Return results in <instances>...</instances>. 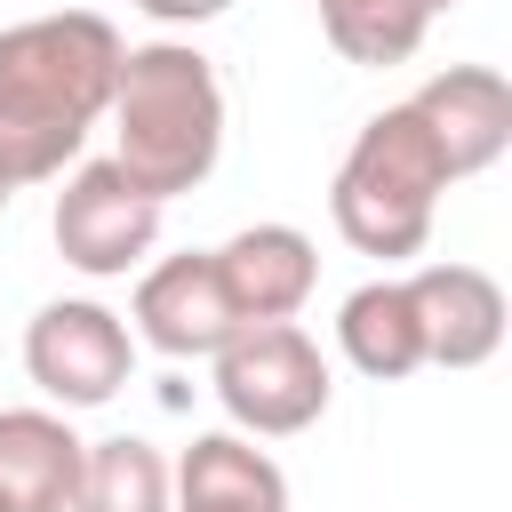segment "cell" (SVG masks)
<instances>
[{"mask_svg": "<svg viewBox=\"0 0 512 512\" xmlns=\"http://www.w3.org/2000/svg\"><path fill=\"white\" fill-rule=\"evenodd\" d=\"M120 24L96 8H48L0 32V176L8 192L24 184H56L88 128L112 112V80H120Z\"/></svg>", "mask_w": 512, "mask_h": 512, "instance_id": "cell-1", "label": "cell"}, {"mask_svg": "<svg viewBox=\"0 0 512 512\" xmlns=\"http://www.w3.org/2000/svg\"><path fill=\"white\" fill-rule=\"evenodd\" d=\"M112 168L152 192L160 208L176 192H200L224 160V80L192 40H144L120 56L112 80Z\"/></svg>", "mask_w": 512, "mask_h": 512, "instance_id": "cell-2", "label": "cell"}, {"mask_svg": "<svg viewBox=\"0 0 512 512\" xmlns=\"http://www.w3.org/2000/svg\"><path fill=\"white\" fill-rule=\"evenodd\" d=\"M440 192H448V168L432 152V136L416 128L408 104H384L376 120H360V136L344 144L336 160V184H328V216L336 232L360 248V256H416L432 240V216H440Z\"/></svg>", "mask_w": 512, "mask_h": 512, "instance_id": "cell-3", "label": "cell"}, {"mask_svg": "<svg viewBox=\"0 0 512 512\" xmlns=\"http://www.w3.org/2000/svg\"><path fill=\"white\" fill-rule=\"evenodd\" d=\"M216 368V400L224 416L240 424V440H288V432H312L328 416V352L296 328V320H256V328H232L224 352L208 360Z\"/></svg>", "mask_w": 512, "mask_h": 512, "instance_id": "cell-4", "label": "cell"}, {"mask_svg": "<svg viewBox=\"0 0 512 512\" xmlns=\"http://www.w3.org/2000/svg\"><path fill=\"white\" fill-rule=\"evenodd\" d=\"M136 368V336L96 296H56L24 320V376L48 392V408H104Z\"/></svg>", "mask_w": 512, "mask_h": 512, "instance_id": "cell-5", "label": "cell"}, {"mask_svg": "<svg viewBox=\"0 0 512 512\" xmlns=\"http://www.w3.org/2000/svg\"><path fill=\"white\" fill-rule=\"evenodd\" d=\"M48 232H56V256H64L72 272H88V280H128V272L152 256V240H160V200L136 192L112 160H80V168L64 176V192H56Z\"/></svg>", "mask_w": 512, "mask_h": 512, "instance_id": "cell-6", "label": "cell"}, {"mask_svg": "<svg viewBox=\"0 0 512 512\" xmlns=\"http://www.w3.org/2000/svg\"><path fill=\"white\" fill-rule=\"evenodd\" d=\"M128 320H136L128 336H136V344H152V352H168V360H216V352H224V336L240 328V312H232V296H224V280H216V256H208V248H184V256L144 264Z\"/></svg>", "mask_w": 512, "mask_h": 512, "instance_id": "cell-7", "label": "cell"}, {"mask_svg": "<svg viewBox=\"0 0 512 512\" xmlns=\"http://www.w3.org/2000/svg\"><path fill=\"white\" fill-rule=\"evenodd\" d=\"M408 112H416V128L432 136L448 184L496 168L504 144H512V88H504L496 64H448V72H432V80L408 96Z\"/></svg>", "mask_w": 512, "mask_h": 512, "instance_id": "cell-8", "label": "cell"}, {"mask_svg": "<svg viewBox=\"0 0 512 512\" xmlns=\"http://www.w3.org/2000/svg\"><path fill=\"white\" fill-rule=\"evenodd\" d=\"M208 256H216V280H224L240 328H256V320H296V312L312 304V288H320V248H312V232H296V224H240V232H232L224 248H208Z\"/></svg>", "mask_w": 512, "mask_h": 512, "instance_id": "cell-9", "label": "cell"}, {"mask_svg": "<svg viewBox=\"0 0 512 512\" xmlns=\"http://www.w3.org/2000/svg\"><path fill=\"white\" fill-rule=\"evenodd\" d=\"M416 328H424V368H480L504 344V288L480 264H424L408 272Z\"/></svg>", "mask_w": 512, "mask_h": 512, "instance_id": "cell-10", "label": "cell"}, {"mask_svg": "<svg viewBox=\"0 0 512 512\" xmlns=\"http://www.w3.org/2000/svg\"><path fill=\"white\" fill-rule=\"evenodd\" d=\"M168 480V512H288V472L240 432H200L168 464Z\"/></svg>", "mask_w": 512, "mask_h": 512, "instance_id": "cell-11", "label": "cell"}, {"mask_svg": "<svg viewBox=\"0 0 512 512\" xmlns=\"http://www.w3.org/2000/svg\"><path fill=\"white\" fill-rule=\"evenodd\" d=\"M80 448L64 408H0V512H64Z\"/></svg>", "mask_w": 512, "mask_h": 512, "instance_id": "cell-12", "label": "cell"}, {"mask_svg": "<svg viewBox=\"0 0 512 512\" xmlns=\"http://www.w3.org/2000/svg\"><path fill=\"white\" fill-rule=\"evenodd\" d=\"M336 344H344V360L360 368V376H376V384H400V376H416L424 368V328H416V296H408V280H360L344 304H336Z\"/></svg>", "mask_w": 512, "mask_h": 512, "instance_id": "cell-13", "label": "cell"}, {"mask_svg": "<svg viewBox=\"0 0 512 512\" xmlns=\"http://www.w3.org/2000/svg\"><path fill=\"white\" fill-rule=\"evenodd\" d=\"M168 496H176L168 456L136 432H112V440L80 448V480H72L64 512H168Z\"/></svg>", "mask_w": 512, "mask_h": 512, "instance_id": "cell-14", "label": "cell"}, {"mask_svg": "<svg viewBox=\"0 0 512 512\" xmlns=\"http://www.w3.org/2000/svg\"><path fill=\"white\" fill-rule=\"evenodd\" d=\"M312 8L344 64H408L432 32L424 0H312Z\"/></svg>", "mask_w": 512, "mask_h": 512, "instance_id": "cell-15", "label": "cell"}, {"mask_svg": "<svg viewBox=\"0 0 512 512\" xmlns=\"http://www.w3.org/2000/svg\"><path fill=\"white\" fill-rule=\"evenodd\" d=\"M152 24H208V16H224L232 0H136Z\"/></svg>", "mask_w": 512, "mask_h": 512, "instance_id": "cell-16", "label": "cell"}, {"mask_svg": "<svg viewBox=\"0 0 512 512\" xmlns=\"http://www.w3.org/2000/svg\"><path fill=\"white\" fill-rule=\"evenodd\" d=\"M448 8H456V0H424V16H448Z\"/></svg>", "mask_w": 512, "mask_h": 512, "instance_id": "cell-17", "label": "cell"}, {"mask_svg": "<svg viewBox=\"0 0 512 512\" xmlns=\"http://www.w3.org/2000/svg\"><path fill=\"white\" fill-rule=\"evenodd\" d=\"M8 200H16V192H8V176H0V208H8Z\"/></svg>", "mask_w": 512, "mask_h": 512, "instance_id": "cell-18", "label": "cell"}]
</instances>
